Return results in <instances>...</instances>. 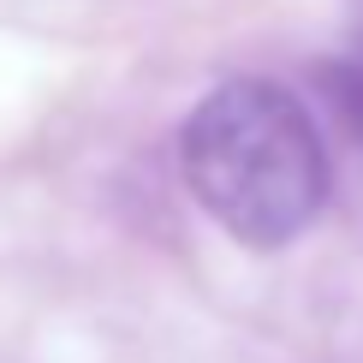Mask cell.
<instances>
[{"instance_id":"2","label":"cell","mask_w":363,"mask_h":363,"mask_svg":"<svg viewBox=\"0 0 363 363\" xmlns=\"http://www.w3.org/2000/svg\"><path fill=\"white\" fill-rule=\"evenodd\" d=\"M322 89H328V101L340 108L345 131L363 143V60H340V66H328L322 72Z\"/></svg>"},{"instance_id":"1","label":"cell","mask_w":363,"mask_h":363,"mask_svg":"<svg viewBox=\"0 0 363 363\" xmlns=\"http://www.w3.org/2000/svg\"><path fill=\"white\" fill-rule=\"evenodd\" d=\"M191 196L250 250L292 245L328 203V149L292 89L233 78L208 89L179 131Z\"/></svg>"}]
</instances>
